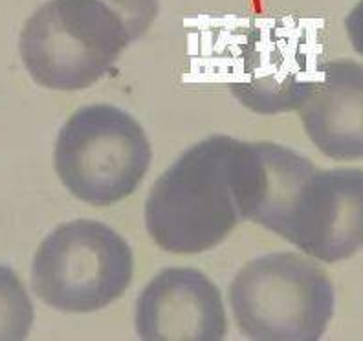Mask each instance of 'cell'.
Segmentation results:
<instances>
[{
	"mask_svg": "<svg viewBox=\"0 0 363 341\" xmlns=\"http://www.w3.org/2000/svg\"><path fill=\"white\" fill-rule=\"evenodd\" d=\"M261 189L257 143L211 136L187 149L158 178L145 202L151 239L165 252L195 255L250 220Z\"/></svg>",
	"mask_w": 363,
	"mask_h": 341,
	"instance_id": "6da1fadb",
	"label": "cell"
},
{
	"mask_svg": "<svg viewBox=\"0 0 363 341\" xmlns=\"http://www.w3.org/2000/svg\"><path fill=\"white\" fill-rule=\"evenodd\" d=\"M261 189L250 220L306 255L340 262L363 248V171L318 169L277 143H259Z\"/></svg>",
	"mask_w": 363,
	"mask_h": 341,
	"instance_id": "7a4b0ae2",
	"label": "cell"
},
{
	"mask_svg": "<svg viewBox=\"0 0 363 341\" xmlns=\"http://www.w3.org/2000/svg\"><path fill=\"white\" fill-rule=\"evenodd\" d=\"M156 13L158 0H48L24 24L21 57L40 86L89 89Z\"/></svg>",
	"mask_w": 363,
	"mask_h": 341,
	"instance_id": "3957f363",
	"label": "cell"
},
{
	"mask_svg": "<svg viewBox=\"0 0 363 341\" xmlns=\"http://www.w3.org/2000/svg\"><path fill=\"white\" fill-rule=\"evenodd\" d=\"M230 303L240 332L259 341H314L333 319L327 272L299 253H270L235 275Z\"/></svg>",
	"mask_w": 363,
	"mask_h": 341,
	"instance_id": "277c9868",
	"label": "cell"
},
{
	"mask_svg": "<svg viewBox=\"0 0 363 341\" xmlns=\"http://www.w3.org/2000/svg\"><path fill=\"white\" fill-rule=\"evenodd\" d=\"M151 160L142 125L112 105L77 111L59 133L53 151L62 186L92 206H111L133 195Z\"/></svg>",
	"mask_w": 363,
	"mask_h": 341,
	"instance_id": "5b68a950",
	"label": "cell"
},
{
	"mask_svg": "<svg viewBox=\"0 0 363 341\" xmlns=\"http://www.w3.org/2000/svg\"><path fill=\"white\" fill-rule=\"evenodd\" d=\"M133 250L114 230L79 218L52 231L37 250L31 284L37 297L61 312L101 311L129 289Z\"/></svg>",
	"mask_w": 363,
	"mask_h": 341,
	"instance_id": "8992f818",
	"label": "cell"
},
{
	"mask_svg": "<svg viewBox=\"0 0 363 341\" xmlns=\"http://www.w3.org/2000/svg\"><path fill=\"white\" fill-rule=\"evenodd\" d=\"M138 336L147 341H217L226 336L220 290L202 272L169 268L136 303Z\"/></svg>",
	"mask_w": 363,
	"mask_h": 341,
	"instance_id": "52a82bcc",
	"label": "cell"
},
{
	"mask_svg": "<svg viewBox=\"0 0 363 341\" xmlns=\"http://www.w3.org/2000/svg\"><path fill=\"white\" fill-rule=\"evenodd\" d=\"M297 111L325 156L363 158V65L349 59L321 62Z\"/></svg>",
	"mask_w": 363,
	"mask_h": 341,
	"instance_id": "ba28073f",
	"label": "cell"
},
{
	"mask_svg": "<svg viewBox=\"0 0 363 341\" xmlns=\"http://www.w3.org/2000/svg\"><path fill=\"white\" fill-rule=\"evenodd\" d=\"M240 68L233 72L230 90L242 105L259 114H279L299 108L319 65L296 43L248 40L240 52Z\"/></svg>",
	"mask_w": 363,
	"mask_h": 341,
	"instance_id": "9c48e42d",
	"label": "cell"
},
{
	"mask_svg": "<svg viewBox=\"0 0 363 341\" xmlns=\"http://www.w3.org/2000/svg\"><path fill=\"white\" fill-rule=\"evenodd\" d=\"M33 318V305L23 281L8 266L0 264V340H24Z\"/></svg>",
	"mask_w": 363,
	"mask_h": 341,
	"instance_id": "30bf717a",
	"label": "cell"
},
{
	"mask_svg": "<svg viewBox=\"0 0 363 341\" xmlns=\"http://www.w3.org/2000/svg\"><path fill=\"white\" fill-rule=\"evenodd\" d=\"M347 33L354 50L363 55V0H359L345 21Z\"/></svg>",
	"mask_w": 363,
	"mask_h": 341,
	"instance_id": "8fae6325",
	"label": "cell"
}]
</instances>
